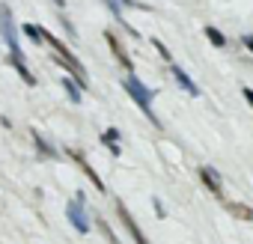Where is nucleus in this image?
I'll return each mask as SVG.
<instances>
[{"mask_svg": "<svg viewBox=\"0 0 253 244\" xmlns=\"http://www.w3.org/2000/svg\"><path fill=\"white\" fill-rule=\"evenodd\" d=\"M206 36H209V42H211L214 48H223V45H226V36H223L217 27H206Z\"/></svg>", "mask_w": 253, "mask_h": 244, "instance_id": "nucleus-13", "label": "nucleus"}, {"mask_svg": "<svg viewBox=\"0 0 253 244\" xmlns=\"http://www.w3.org/2000/svg\"><path fill=\"white\" fill-rule=\"evenodd\" d=\"M98 229H101V232H104V238H107V241H110V244H119V241H116V235H113V229H110V226H107V223H104V220H98Z\"/></svg>", "mask_w": 253, "mask_h": 244, "instance_id": "nucleus-18", "label": "nucleus"}, {"mask_svg": "<svg viewBox=\"0 0 253 244\" xmlns=\"http://www.w3.org/2000/svg\"><path fill=\"white\" fill-rule=\"evenodd\" d=\"M60 83H63V89H66V95H69L75 104H81V86L75 83V78H63Z\"/></svg>", "mask_w": 253, "mask_h": 244, "instance_id": "nucleus-11", "label": "nucleus"}, {"mask_svg": "<svg viewBox=\"0 0 253 244\" xmlns=\"http://www.w3.org/2000/svg\"><path fill=\"white\" fill-rule=\"evenodd\" d=\"M122 89L128 92V95L137 101V107H140V110H143V113L155 122V125H158V119H155V113H152V95H155V92H152V89H146V86H143L134 75H128V78L122 81Z\"/></svg>", "mask_w": 253, "mask_h": 244, "instance_id": "nucleus-3", "label": "nucleus"}, {"mask_svg": "<svg viewBox=\"0 0 253 244\" xmlns=\"http://www.w3.org/2000/svg\"><path fill=\"white\" fill-rule=\"evenodd\" d=\"M116 214H119V220H122V226H125V229H128V235L134 238V244H149V238H146V235L140 232V226H137V220L131 217V211H128V208H125L122 203H116Z\"/></svg>", "mask_w": 253, "mask_h": 244, "instance_id": "nucleus-5", "label": "nucleus"}, {"mask_svg": "<svg viewBox=\"0 0 253 244\" xmlns=\"http://www.w3.org/2000/svg\"><path fill=\"white\" fill-rule=\"evenodd\" d=\"M39 36H42V42H48V45L54 48V60H57L60 66H66V69L75 75V83H78L81 89H86V69L81 66V60H78V57H75V54H72V51H69L57 36H51L45 27H39Z\"/></svg>", "mask_w": 253, "mask_h": 244, "instance_id": "nucleus-1", "label": "nucleus"}, {"mask_svg": "<svg viewBox=\"0 0 253 244\" xmlns=\"http://www.w3.org/2000/svg\"><path fill=\"white\" fill-rule=\"evenodd\" d=\"M66 217L72 220V226H75L78 232H89V220H86V214H84V194H78V200H72V203L66 205Z\"/></svg>", "mask_w": 253, "mask_h": 244, "instance_id": "nucleus-4", "label": "nucleus"}, {"mask_svg": "<svg viewBox=\"0 0 253 244\" xmlns=\"http://www.w3.org/2000/svg\"><path fill=\"white\" fill-rule=\"evenodd\" d=\"M21 33H24V36H30L33 42H42V36H39V27H36V24H24V27H21Z\"/></svg>", "mask_w": 253, "mask_h": 244, "instance_id": "nucleus-15", "label": "nucleus"}, {"mask_svg": "<svg viewBox=\"0 0 253 244\" xmlns=\"http://www.w3.org/2000/svg\"><path fill=\"white\" fill-rule=\"evenodd\" d=\"M107 149H110V155H122V149H119V143H110Z\"/></svg>", "mask_w": 253, "mask_h": 244, "instance_id": "nucleus-21", "label": "nucleus"}, {"mask_svg": "<svg viewBox=\"0 0 253 244\" xmlns=\"http://www.w3.org/2000/svg\"><path fill=\"white\" fill-rule=\"evenodd\" d=\"M152 45H155V51H158V54H161V57H164L167 63H173V54L167 51V45H164V42H158V39H152Z\"/></svg>", "mask_w": 253, "mask_h": 244, "instance_id": "nucleus-16", "label": "nucleus"}, {"mask_svg": "<svg viewBox=\"0 0 253 244\" xmlns=\"http://www.w3.org/2000/svg\"><path fill=\"white\" fill-rule=\"evenodd\" d=\"M200 179H203V185L223 203V188H220V176H217V170L214 167H200Z\"/></svg>", "mask_w": 253, "mask_h": 244, "instance_id": "nucleus-8", "label": "nucleus"}, {"mask_svg": "<svg viewBox=\"0 0 253 244\" xmlns=\"http://www.w3.org/2000/svg\"><path fill=\"white\" fill-rule=\"evenodd\" d=\"M54 3H57V6H60V9H63V6H66V0H54Z\"/></svg>", "mask_w": 253, "mask_h": 244, "instance_id": "nucleus-22", "label": "nucleus"}, {"mask_svg": "<svg viewBox=\"0 0 253 244\" xmlns=\"http://www.w3.org/2000/svg\"><path fill=\"white\" fill-rule=\"evenodd\" d=\"M69 155H72V161H75V164H78V167H81V170L86 173V179H89V182H92V185L98 188V194H104V182H101V179H98V173H95V170L89 167V161H86V158H84V155H81L78 149H69Z\"/></svg>", "mask_w": 253, "mask_h": 244, "instance_id": "nucleus-7", "label": "nucleus"}, {"mask_svg": "<svg viewBox=\"0 0 253 244\" xmlns=\"http://www.w3.org/2000/svg\"><path fill=\"white\" fill-rule=\"evenodd\" d=\"M116 140H119V131H116V128H107V131L101 134V143H104V146H110V143H116Z\"/></svg>", "mask_w": 253, "mask_h": 244, "instance_id": "nucleus-17", "label": "nucleus"}, {"mask_svg": "<svg viewBox=\"0 0 253 244\" xmlns=\"http://www.w3.org/2000/svg\"><path fill=\"white\" fill-rule=\"evenodd\" d=\"M0 33H3V42L9 48V63H24V54L18 48V33H15V24H12V12L6 3H0Z\"/></svg>", "mask_w": 253, "mask_h": 244, "instance_id": "nucleus-2", "label": "nucleus"}, {"mask_svg": "<svg viewBox=\"0 0 253 244\" xmlns=\"http://www.w3.org/2000/svg\"><path fill=\"white\" fill-rule=\"evenodd\" d=\"M170 72H173V78L179 81V86H182V89H185L188 95H200V86H197V83H194V81L188 78V72H182V69H179L176 63H170Z\"/></svg>", "mask_w": 253, "mask_h": 244, "instance_id": "nucleus-9", "label": "nucleus"}, {"mask_svg": "<svg viewBox=\"0 0 253 244\" xmlns=\"http://www.w3.org/2000/svg\"><path fill=\"white\" fill-rule=\"evenodd\" d=\"M241 95H244V101L253 107V89H247V86H244V89H241Z\"/></svg>", "mask_w": 253, "mask_h": 244, "instance_id": "nucleus-20", "label": "nucleus"}, {"mask_svg": "<svg viewBox=\"0 0 253 244\" xmlns=\"http://www.w3.org/2000/svg\"><path fill=\"white\" fill-rule=\"evenodd\" d=\"M241 42H244V48L253 54V33H247V36H241Z\"/></svg>", "mask_w": 253, "mask_h": 244, "instance_id": "nucleus-19", "label": "nucleus"}, {"mask_svg": "<svg viewBox=\"0 0 253 244\" xmlns=\"http://www.w3.org/2000/svg\"><path fill=\"white\" fill-rule=\"evenodd\" d=\"M30 134H33V143L39 146V152H42L45 158H57V155H54V149H51V146H48V143H45V140L39 137V131H30Z\"/></svg>", "mask_w": 253, "mask_h": 244, "instance_id": "nucleus-14", "label": "nucleus"}, {"mask_svg": "<svg viewBox=\"0 0 253 244\" xmlns=\"http://www.w3.org/2000/svg\"><path fill=\"white\" fill-rule=\"evenodd\" d=\"M12 66H15V72L24 78V83H27V86H36V83H39V81H36V75L27 69V63H12Z\"/></svg>", "mask_w": 253, "mask_h": 244, "instance_id": "nucleus-12", "label": "nucleus"}, {"mask_svg": "<svg viewBox=\"0 0 253 244\" xmlns=\"http://www.w3.org/2000/svg\"><path fill=\"white\" fill-rule=\"evenodd\" d=\"M104 39H107V45H110V51H113V57L119 60V66L131 72V69H134V63L128 60V51H125V48H122V42H119V36H116L113 30H104Z\"/></svg>", "mask_w": 253, "mask_h": 244, "instance_id": "nucleus-6", "label": "nucleus"}, {"mask_svg": "<svg viewBox=\"0 0 253 244\" xmlns=\"http://www.w3.org/2000/svg\"><path fill=\"white\" fill-rule=\"evenodd\" d=\"M223 205H226V211H229L232 217H238V220H253V208H250V205H244V203H229V200H223Z\"/></svg>", "mask_w": 253, "mask_h": 244, "instance_id": "nucleus-10", "label": "nucleus"}]
</instances>
